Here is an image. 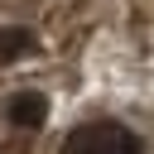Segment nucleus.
I'll list each match as a JSON object with an SVG mask.
<instances>
[{
	"label": "nucleus",
	"mask_w": 154,
	"mask_h": 154,
	"mask_svg": "<svg viewBox=\"0 0 154 154\" xmlns=\"http://www.w3.org/2000/svg\"><path fill=\"white\" fill-rule=\"evenodd\" d=\"M29 48H34V34H29V29H0V63L24 58Z\"/></svg>",
	"instance_id": "nucleus-3"
},
{
	"label": "nucleus",
	"mask_w": 154,
	"mask_h": 154,
	"mask_svg": "<svg viewBox=\"0 0 154 154\" xmlns=\"http://www.w3.org/2000/svg\"><path fill=\"white\" fill-rule=\"evenodd\" d=\"M43 116H48V101H43L38 91H14V96L5 101V120L19 125V130H38Z\"/></svg>",
	"instance_id": "nucleus-2"
},
{
	"label": "nucleus",
	"mask_w": 154,
	"mask_h": 154,
	"mask_svg": "<svg viewBox=\"0 0 154 154\" xmlns=\"http://www.w3.org/2000/svg\"><path fill=\"white\" fill-rule=\"evenodd\" d=\"M63 154H140V140L120 120H87L63 140Z\"/></svg>",
	"instance_id": "nucleus-1"
}]
</instances>
